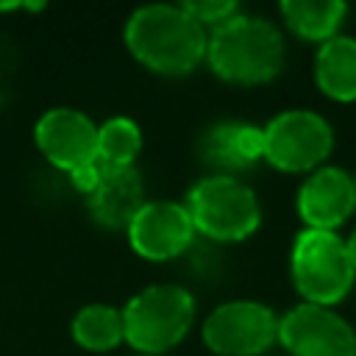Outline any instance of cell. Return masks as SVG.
<instances>
[{"mask_svg": "<svg viewBox=\"0 0 356 356\" xmlns=\"http://www.w3.org/2000/svg\"><path fill=\"white\" fill-rule=\"evenodd\" d=\"M345 248H348V256H350L353 270H356V228H353V231H350V236L345 239Z\"/></svg>", "mask_w": 356, "mask_h": 356, "instance_id": "cell-19", "label": "cell"}, {"mask_svg": "<svg viewBox=\"0 0 356 356\" xmlns=\"http://www.w3.org/2000/svg\"><path fill=\"white\" fill-rule=\"evenodd\" d=\"M181 6H184V11H186L195 22H200L206 31H214L217 25H222V22H228L231 17L239 14V6H236L234 0H184Z\"/></svg>", "mask_w": 356, "mask_h": 356, "instance_id": "cell-18", "label": "cell"}, {"mask_svg": "<svg viewBox=\"0 0 356 356\" xmlns=\"http://www.w3.org/2000/svg\"><path fill=\"white\" fill-rule=\"evenodd\" d=\"M278 11L298 39L320 44L339 36V25L348 17V6L339 0H284Z\"/></svg>", "mask_w": 356, "mask_h": 356, "instance_id": "cell-15", "label": "cell"}, {"mask_svg": "<svg viewBox=\"0 0 356 356\" xmlns=\"http://www.w3.org/2000/svg\"><path fill=\"white\" fill-rule=\"evenodd\" d=\"M33 142L56 170L67 172V178L97 164V122L81 108H47L33 125Z\"/></svg>", "mask_w": 356, "mask_h": 356, "instance_id": "cell-9", "label": "cell"}, {"mask_svg": "<svg viewBox=\"0 0 356 356\" xmlns=\"http://www.w3.org/2000/svg\"><path fill=\"white\" fill-rule=\"evenodd\" d=\"M122 42L145 70L181 78L206 61L209 31L181 3H147L128 14Z\"/></svg>", "mask_w": 356, "mask_h": 356, "instance_id": "cell-1", "label": "cell"}, {"mask_svg": "<svg viewBox=\"0 0 356 356\" xmlns=\"http://www.w3.org/2000/svg\"><path fill=\"white\" fill-rule=\"evenodd\" d=\"M142 153V128L136 120L117 114L97 125V161L106 167H136Z\"/></svg>", "mask_w": 356, "mask_h": 356, "instance_id": "cell-17", "label": "cell"}, {"mask_svg": "<svg viewBox=\"0 0 356 356\" xmlns=\"http://www.w3.org/2000/svg\"><path fill=\"white\" fill-rule=\"evenodd\" d=\"M92 220L108 231H125L134 214L145 206V181L136 167L100 164L95 186L83 195Z\"/></svg>", "mask_w": 356, "mask_h": 356, "instance_id": "cell-12", "label": "cell"}, {"mask_svg": "<svg viewBox=\"0 0 356 356\" xmlns=\"http://www.w3.org/2000/svg\"><path fill=\"white\" fill-rule=\"evenodd\" d=\"M264 161L281 172H314L334 150L331 122L312 108H286L261 125Z\"/></svg>", "mask_w": 356, "mask_h": 356, "instance_id": "cell-6", "label": "cell"}, {"mask_svg": "<svg viewBox=\"0 0 356 356\" xmlns=\"http://www.w3.org/2000/svg\"><path fill=\"white\" fill-rule=\"evenodd\" d=\"M278 342L289 356H356L353 325L331 306L303 300L278 317Z\"/></svg>", "mask_w": 356, "mask_h": 356, "instance_id": "cell-8", "label": "cell"}, {"mask_svg": "<svg viewBox=\"0 0 356 356\" xmlns=\"http://www.w3.org/2000/svg\"><path fill=\"white\" fill-rule=\"evenodd\" d=\"M206 64L231 86H261L281 75L286 64V42L275 22L239 11L209 31Z\"/></svg>", "mask_w": 356, "mask_h": 356, "instance_id": "cell-2", "label": "cell"}, {"mask_svg": "<svg viewBox=\"0 0 356 356\" xmlns=\"http://www.w3.org/2000/svg\"><path fill=\"white\" fill-rule=\"evenodd\" d=\"M298 217L306 228L337 231L356 211V184L342 167L323 164L309 172L298 189Z\"/></svg>", "mask_w": 356, "mask_h": 356, "instance_id": "cell-11", "label": "cell"}, {"mask_svg": "<svg viewBox=\"0 0 356 356\" xmlns=\"http://www.w3.org/2000/svg\"><path fill=\"white\" fill-rule=\"evenodd\" d=\"M200 337L217 356H261L278 342V314L261 300H225L203 317Z\"/></svg>", "mask_w": 356, "mask_h": 356, "instance_id": "cell-7", "label": "cell"}, {"mask_svg": "<svg viewBox=\"0 0 356 356\" xmlns=\"http://www.w3.org/2000/svg\"><path fill=\"white\" fill-rule=\"evenodd\" d=\"M289 275L303 303L331 306L339 303L356 281L353 261L345 239L337 231L303 228L289 250Z\"/></svg>", "mask_w": 356, "mask_h": 356, "instance_id": "cell-5", "label": "cell"}, {"mask_svg": "<svg viewBox=\"0 0 356 356\" xmlns=\"http://www.w3.org/2000/svg\"><path fill=\"white\" fill-rule=\"evenodd\" d=\"M197 317L195 295L181 284H147L122 306L125 342L134 353L164 356L186 339Z\"/></svg>", "mask_w": 356, "mask_h": 356, "instance_id": "cell-3", "label": "cell"}, {"mask_svg": "<svg viewBox=\"0 0 356 356\" xmlns=\"http://www.w3.org/2000/svg\"><path fill=\"white\" fill-rule=\"evenodd\" d=\"M353 184H356V175H353Z\"/></svg>", "mask_w": 356, "mask_h": 356, "instance_id": "cell-21", "label": "cell"}, {"mask_svg": "<svg viewBox=\"0 0 356 356\" xmlns=\"http://www.w3.org/2000/svg\"><path fill=\"white\" fill-rule=\"evenodd\" d=\"M184 206L195 231L214 245H231L253 236L261 225V203L239 175H203L197 178Z\"/></svg>", "mask_w": 356, "mask_h": 356, "instance_id": "cell-4", "label": "cell"}, {"mask_svg": "<svg viewBox=\"0 0 356 356\" xmlns=\"http://www.w3.org/2000/svg\"><path fill=\"white\" fill-rule=\"evenodd\" d=\"M70 334L78 348L92 353H108L125 342L122 306L111 303H86L70 320Z\"/></svg>", "mask_w": 356, "mask_h": 356, "instance_id": "cell-16", "label": "cell"}, {"mask_svg": "<svg viewBox=\"0 0 356 356\" xmlns=\"http://www.w3.org/2000/svg\"><path fill=\"white\" fill-rule=\"evenodd\" d=\"M128 245L136 256L147 261H172L197 239L192 217L178 200H145L125 228Z\"/></svg>", "mask_w": 356, "mask_h": 356, "instance_id": "cell-10", "label": "cell"}, {"mask_svg": "<svg viewBox=\"0 0 356 356\" xmlns=\"http://www.w3.org/2000/svg\"><path fill=\"white\" fill-rule=\"evenodd\" d=\"M314 83L325 97L337 103L356 100V39L353 36L339 33L317 47Z\"/></svg>", "mask_w": 356, "mask_h": 356, "instance_id": "cell-14", "label": "cell"}, {"mask_svg": "<svg viewBox=\"0 0 356 356\" xmlns=\"http://www.w3.org/2000/svg\"><path fill=\"white\" fill-rule=\"evenodd\" d=\"M197 156L214 175H236L264 161V136L259 125L250 122H214L197 139Z\"/></svg>", "mask_w": 356, "mask_h": 356, "instance_id": "cell-13", "label": "cell"}, {"mask_svg": "<svg viewBox=\"0 0 356 356\" xmlns=\"http://www.w3.org/2000/svg\"><path fill=\"white\" fill-rule=\"evenodd\" d=\"M134 356H147V353H134Z\"/></svg>", "mask_w": 356, "mask_h": 356, "instance_id": "cell-20", "label": "cell"}]
</instances>
